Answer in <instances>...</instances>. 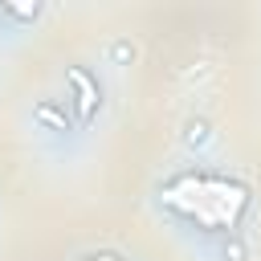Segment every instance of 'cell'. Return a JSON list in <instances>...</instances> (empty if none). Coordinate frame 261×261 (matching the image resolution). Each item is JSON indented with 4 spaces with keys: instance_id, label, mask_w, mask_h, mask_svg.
I'll list each match as a JSON object with an SVG mask.
<instances>
[{
    "instance_id": "cell-1",
    "label": "cell",
    "mask_w": 261,
    "mask_h": 261,
    "mask_svg": "<svg viewBox=\"0 0 261 261\" xmlns=\"http://www.w3.org/2000/svg\"><path fill=\"white\" fill-rule=\"evenodd\" d=\"M65 82L73 86V114H77V122H90L98 114V106H102L98 77L90 69H82V65H65Z\"/></svg>"
},
{
    "instance_id": "cell-2",
    "label": "cell",
    "mask_w": 261,
    "mask_h": 261,
    "mask_svg": "<svg viewBox=\"0 0 261 261\" xmlns=\"http://www.w3.org/2000/svg\"><path fill=\"white\" fill-rule=\"evenodd\" d=\"M33 118H37L45 130H57V135L73 130V118H69V110H65L61 102H53V98H41V102L33 106Z\"/></svg>"
},
{
    "instance_id": "cell-3",
    "label": "cell",
    "mask_w": 261,
    "mask_h": 261,
    "mask_svg": "<svg viewBox=\"0 0 261 261\" xmlns=\"http://www.w3.org/2000/svg\"><path fill=\"white\" fill-rule=\"evenodd\" d=\"M212 143V122L204 118V114H192L188 122H184V147L188 151H204Z\"/></svg>"
},
{
    "instance_id": "cell-4",
    "label": "cell",
    "mask_w": 261,
    "mask_h": 261,
    "mask_svg": "<svg viewBox=\"0 0 261 261\" xmlns=\"http://www.w3.org/2000/svg\"><path fill=\"white\" fill-rule=\"evenodd\" d=\"M135 57H139V49H135L130 37H114V41L106 45V61L118 65V69H122V65H135Z\"/></svg>"
},
{
    "instance_id": "cell-5",
    "label": "cell",
    "mask_w": 261,
    "mask_h": 261,
    "mask_svg": "<svg viewBox=\"0 0 261 261\" xmlns=\"http://www.w3.org/2000/svg\"><path fill=\"white\" fill-rule=\"evenodd\" d=\"M220 261H249V245H245L241 232L220 237Z\"/></svg>"
}]
</instances>
